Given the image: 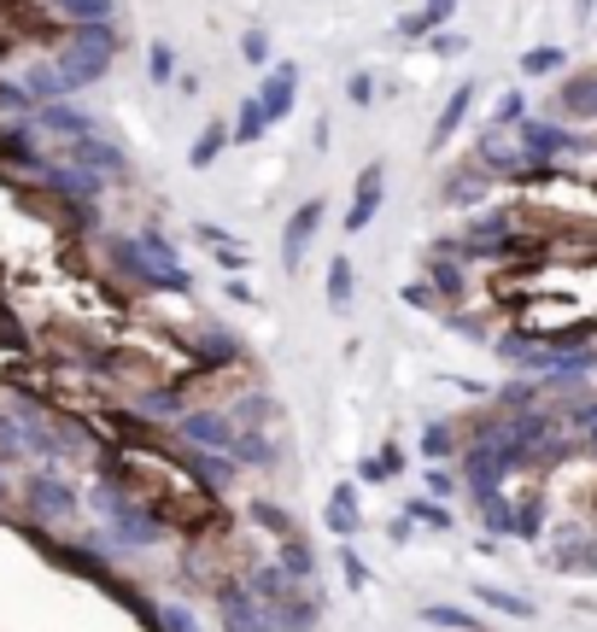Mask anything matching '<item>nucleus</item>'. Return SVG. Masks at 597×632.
I'll list each match as a JSON object with an SVG mask.
<instances>
[{"label":"nucleus","mask_w":597,"mask_h":632,"mask_svg":"<svg viewBox=\"0 0 597 632\" xmlns=\"http://www.w3.org/2000/svg\"><path fill=\"white\" fill-rule=\"evenodd\" d=\"M112 269L141 294H194V269L182 264V252L164 241L159 229H135V234H112L106 241Z\"/></svg>","instance_id":"1"},{"label":"nucleus","mask_w":597,"mask_h":632,"mask_svg":"<svg viewBox=\"0 0 597 632\" xmlns=\"http://www.w3.org/2000/svg\"><path fill=\"white\" fill-rule=\"evenodd\" d=\"M117 47H124L117 24H65V42L54 59L71 77V89H89V82H100L117 65Z\"/></svg>","instance_id":"2"},{"label":"nucleus","mask_w":597,"mask_h":632,"mask_svg":"<svg viewBox=\"0 0 597 632\" xmlns=\"http://www.w3.org/2000/svg\"><path fill=\"white\" fill-rule=\"evenodd\" d=\"M24 509H30V521H47V527H71L77 521V509H82V492L59 474V463H47V469H36L24 481Z\"/></svg>","instance_id":"3"},{"label":"nucleus","mask_w":597,"mask_h":632,"mask_svg":"<svg viewBox=\"0 0 597 632\" xmlns=\"http://www.w3.org/2000/svg\"><path fill=\"white\" fill-rule=\"evenodd\" d=\"M516 141L527 147V159L533 164H556V159H574V152H586V141L562 124V117H521L516 124Z\"/></svg>","instance_id":"4"},{"label":"nucleus","mask_w":597,"mask_h":632,"mask_svg":"<svg viewBox=\"0 0 597 632\" xmlns=\"http://www.w3.org/2000/svg\"><path fill=\"white\" fill-rule=\"evenodd\" d=\"M59 159L77 164V170H89V176H100V182H124V176H129V152L117 147V141H106V135H82V141H65Z\"/></svg>","instance_id":"5"},{"label":"nucleus","mask_w":597,"mask_h":632,"mask_svg":"<svg viewBox=\"0 0 597 632\" xmlns=\"http://www.w3.org/2000/svg\"><path fill=\"white\" fill-rule=\"evenodd\" d=\"M170 434L182 439V446H199V451H223L234 446V416L229 410H182L176 422H170Z\"/></svg>","instance_id":"6"},{"label":"nucleus","mask_w":597,"mask_h":632,"mask_svg":"<svg viewBox=\"0 0 597 632\" xmlns=\"http://www.w3.org/2000/svg\"><path fill=\"white\" fill-rule=\"evenodd\" d=\"M217 614H223V632H276L269 609L246 591V579H223L217 586Z\"/></svg>","instance_id":"7"},{"label":"nucleus","mask_w":597,"mask_h":632,"mask_svg":"<svg viewBox=\"0 0 597 632\" xmlns=\"http://www.w3.org/2000/svg\"><path fill=\"white\" fill-rule=\"evenodd\" d=\"M381 199H387V164L375 159L357 170V187H352V205H346V234H364L375 217H381Z\"/></svg>","instance_id":"8"},{"label":"nucleus","mask_w":597,"mask_h":632,"mask_svg":"<svg viewBox=\"0 0 597 632\" xmlns=\"http://www.w3.org/2000/svg\"><path fill=\"white\" fill-rule=\"evenodd\" d=\"M182 352H187V364H194V375H217V369H234V364H241V334L206 329V334L182 340Z\"/></svg>","instance_id":"9"},{"label":"nucleus","mask_w":597,"mask_h":632,"mask_svg":"<svg viewBox=\"0 0 597 632\" xmlns=\"http://www.w3.org/2000/svg\"><path fill=\"white\" fill-rule=\"evenodd\" d=\"M322 217H329V199H305L294 217L282 223V264L287 269H299L305 264V252H311V241H317V229H322Z\"/></svg>","instance_id":"10"},{"label":"nucleus","mask_w":597,"mask_h":632,"mask_svg":"<svg viewBox=\"0 0 597 632\" xmlns=\"http://www.w3.org/2000/svg\"><path fill=\"white\" fill-rule=\"evenodd\" d=\"M551 117H562V124H597V71H579L562 82L551 100Z\"/></svg>","instance_id":"11"},{"label":"nucleus","mask_w":597,"mask_h":632,"mask_svg":"<svg viewBox=\"0 0 597 632\" xmlns=\"http://www.w3.org/2000/svg\"><path fill=\"white\" fill-rule=\"evenodd\" d=\"M259 100H264V117H269V124L294 117V106H299V65H294V59L269 65V71H264V89H259Z\"/></svg>","instance_id":"12"},{"label":"nucleus","mask_w":597,"mask_h":632,"mask_svg":"<svg viewBox=\"0 0 597 632\" xmlns=\"http://www.w3.org/2000/svg\"><path fill=\"white\" fill-rule=\"evenodd\" d=\"M30 117H36V129L54 135V141H82V135H94L89 106H71V100H47V106H36Z\"/></svg>","instance_id":"13"},{"label":"nucleus","mask_w":597,"mask_h":632,"mask_svg":"<svg viewBox=\"0 0 597 632\" xmlns=\"http://www.w3.org/2000/svg\"><path fill=\"white\" fill-rule=\"evenodd\" d=\"M422 276H428V287H434L439 299H451V304H463V299H469L463 258H457V252H446V246H434L428 258H422Z\"/></svg>","instance_id":"14"},{"label":"nucleus","mask_w":597,"mask_h":632,"mask_svg":"<svg viewBox=\"0 0 597 632\" xmlns=\"http://www.w3.org/2000/svg\"><path fill=\"white\" fill-rule=\"evenodd\" d=\"M182 410H187V381H147L135 392V416L147 422H176Z\"/></svg>","instance_id":"15"},{"label":"nucleus","mask_w":597,"mask_h":632,"mask_svg":"<svg viewBox=\"0 0 597 632\" xmlns=\"http://www.w3.org/2000/svg\"><path fill=\"white\" fill-rule=\"evenodd\" d=\"M269 621H276V632H317L322 627V604L299 586V591H287L282 604L269 609Z\"/></svg>","instance_id":"16"},{"label":"nucleus","mask_w":597,"mask_h":632,"mask_svg":"<svg viewBox=\"0 0 597 632\" xmlns=\"http://www.w3.org/2000/svg\"><path fill=\"white\" fill-rule=\"evenodd\" d=\"M24 89H30V100H36V106H47V100H71L77 89H71V77L59 71V59L47 54V59H36L24 71Z\"/></svg>","instance_id":"17"},{"label":"nucleus","mask_w":597,"mask_h":632,"mask_svg":"<svg viewBox=\"0 0 597 632\" xmlns=\"http://www.w3.org/2000/svg\"><path fill=\"white\" fill-rule=\"evenodd\" d=\"M469 106H474V82H457L451 100H446V112H439V124H434V141H428L434 152H446V147H451V135L469 124Z\"/></svg>","instance_id":"18"},{"label":"nucleus","mask_w":597,"mask_h":632,"mask_svg":"<svg viewBox=\"0 0 597 632\" xmlns=\"http://www.w3.org/2000/svg\"><path fill=\"white\" fill-rule=\"evenodd\" d=\"M59 24H117V0H42Z\"/></svg>","instance_id":"19"},{"label":"nucleus","mask_w":597,"mask_h":632,"mask_svg":"<svg viewBox=\"0 0 597 632\" xmlns=\"http://www.w3.org/2000/svg\"><path fill=\"white\" fill-rule=\"evenodd\" d=\"M329 533H340V539H357V533H364V516H357V486H352V481H340V486L329 492Z\"/></svg>","instance_id":"20"},{"label":"nucleus","mask_w":597,"mask_h":632,"mask_svg":"<svg viewBox=\"0 0 597 632\" xmlns=\"http://www.w3.org/2000/svg\"><path fill=\"white\" fill-rule=\"evenodd\" d=\"M451 19H457V0H422V12L399 19V36H434V30H446Z\"/></svg>","instance_id":"21"},{"label":"nucleus","mask_w":597,"mask_h":632,"mask_svg":"<svg viewBox=\"0 0 597 632\" xmlns=\"http://www.w3.org/2000/svg\"><path fill=\"white\" fill-rule=\"evenodd\" d=\"M276 568L287 574V579H299V586H311V574H317V551L305 544L299 533H287L282 539V551H276Z\"/></svg>","instance_id":"22"},{"label":"nucleus","mask_w":597,"mask_h":632,"mask_svg":"<svg viewBox=\"0 0 597 632\" xmlns=\"http://www.w3.org/2000/svg\"><path fill=\"white\" fill-rule=\"evenodd\" d=\"M229 457H234V463H252V469H269V463H276V439L259 434V428H234Z\"/></svg>","instance_id":"23"},{"label":"nucleus","mask_w":597,"mask_h":632,"mask_svg":"<svg viewBox=\"0 0 597 632\" xmlns=\"http://www.w3.org/2000/svg\"><path fill=\"white\" fill-rule=\"evenodd\" d=\"M486 170L481 164H474V170H457V176L446 182V205H457V211H474V205H481L486 199Z\"/></svg>","instance_id":"24"},{"label":"nucleus","mask_w":597,"mask_h":632,"mask_svg":"<svg viewBox=\"0 0 597 632\" xmlns=\"http://www.w3.org/2000/svg\"><path fill=\"white\" fill-rule=\"evenodd\" d=\"M264 129H269L264 100H259V94H252V100H241V106H234V124H229V141L252 147V141H264Z\"/></svg>","instance_id":"25"},{"label":"nucleus","mask_w":597,"mask_h":632,"mask_svg":"<svg viewBox=\"0 0 597 632\" xmlns=\"http://www.w3.org/2000/svg\"><path fill=\"white\" fill-rule=\"evenodd\" d=\"M422 621L428 627H446V632H486V621L463 604H422Z\"/></svg>","instance_id":"26"},{"label":"nucleus","mask_w":597,"mask_h":632,"mask_svg":"<svg viewBox=\"0 0 597 632\" xmlns=\"http://www.w3.org/2000/svg\"><path fill=\"white\" fill-rule=\"evenodd\" d=\"M223 147H229V124H206L199 141L187 147V170H211L217 159H223Z\"/></svg>","instance_id":"27"},{"label":"nucleus","mask_w":597,"mask_h":632,"mask_svg":"<svg viewBox=\"0 0 597 632\" xmlns=\"http://www.w3.org/2000/svg\"><path fill=\"white\" fill-rule=\"evenodd\" d=\"M229 416H234V428H259V422L276 416V399H269V392H259V387H246L241 399H234Z\"/></svg>","instance_id":"28"},{"label":"nucleus","mask_w":597,"mask_h":632,"mask_svg":"<svg viewBox=\"0 0 597 632\" xmlns=\"http://www.w3.org/2000/svg\"><path fill=\"white\" fill-rule=\"evenodd\" d=\"M352 287H357L352 258H346V252H334V258H329V281H322V294H329L334 311H346V304H352Z\"/></svg>","instance_id":"29"},{"label":"nucleus","mask_w":597,"mask_h":632,"mask_svg":"<svg viewBox=\"0 0 597 632\" xmlns=\"http://www.w3.org/2000/svg\"><path fill=\"white\" fill-rule=\"evenodd\" d=\"M481 504V521L492 527L498 539H516V504L504 498V492H486V498H474Z\"/></svg>","instance_id":"30"},{"label":"nucleus","mask_w":597,"mask_h":632,"mask_svg":"<svg viewBox=\"0 0 597 632\" xmlns=\"http://www.w3.org/2000/svg\"><path fill=\"white\" fill-rule=\"evenodd\" d=\"M474 597H481L486 609H498V614H516V621H527V614H533V604H527L521 591H504V586H474Z\"/></svg>","instance_id":"31"},{"label":"nucleus","mask_w":597,"mask_h":632,"mask_svg":"<svg viewBox=\"0 0 597 632\" xmlns=\"http://www.w3.org/2000/svg\"><path fill=\"white\" fill-rule=\"evenodd\" d=\"M562 65H569V54L544 42V47H527V54H521V77H556Z\"/></svg>","instance_id":"32"},{"label":"nucleus","mask_w":597,"mask_h":632,"mask_svg":"<svg viewBox=\"0 0 597 632\" xmlns=\"http://www.w3.org/2000/svg\"><path fill=\"white\" fill-rule=\"evenodd\" d=\"M176 71H182V65H176V47H170V42H147V77L164 89V82H176Z\"/></svg>","instance_id":"33"},{"label":"nucleus","mask_w":597,"mask_h":632,"mask_svg":"<svg viewBox=\"0 0 597 632\" xmlns=\"http://www.w3.org/2000/svg\"><path fill=\"white\" fill-rule=\"evenodd\" d=\"M246 516L259 521L264 533H276V539H287V533H294V516H287V509H276L269 498H252V504H246Z\"/></svg>","instance_id":"34"},{"label":"nucleus","mask_w":597,"mask_h":632,"mask_svg":"<svg viewBox=\"0 0 597 632\" xmlns=\"http://www.w3.org/2000/svg\"><path fill=\"white\" fill-rule=\"evenodd\" d=\"M521 117H527V94H521V89L498 94V106H492V129H516Z\"/></svg>","instance_id":"35"},{"label":"nucleus","mask_w":597,"mask_h":632,"mask_svg":"<svg viewBox=\"0 0 597 632\" xmlns=\"http://www.w3.org/2000/svg\"><path fill=\"white\" fill-rule=\"evenodd\" d=\"M36 112V100H30L24 82H0V117H30Z\"/></svg>","instance_id":"36"},{"label":"nucleus","mask_w":597,"mask_h":632,"mask_svg":"<svg viewBox=\"0 0 597 632\" xmlns=\"http://www.w3.org/2000/svg\"><path fill=\"white\" fill-rule=\"evenodd\" d=\"M241 59L252 71H269V30H246L241 36Z\"/></svg>","instance_id":"37"},{"label":"nucleus","mask_w":597,"mask_h":632,"mask_svg":"<svg viewBox=\"0 0 597 632\" xmlns=\"http://www.w3.org/2000/svg\"><path fill=\"white\" fill-rule=\"evenodd\" d=\"M411 521H422V527H451V509L439 504V498H411V509H404Z\"/></svg>","instance_id":"38"},{"label":"nucleus","mask_w":597,"mask_h":632,"mask_svg":"<svg viewBox=\"0 0 597 632\" xmlns=\"http://www.w3.org/2000/svg\"><path fill=\"white\" fill-rule=\"evenodd\" d=\"M539 533H544V504L539 498L516 504V539H539Z\"/></svg>","instance_id":"39"},{"label":"nucleus","mask_w":597,"mask_h":632,"mask_svg":"<svg viewBox=\"0 0 597 632\" xmlns=\"http://www.w3.org/2000/svg\"><path fill=\"white\" fill-rule=\"evenodd\" d=\"M539 392H544V387H533V381H509V387L498 392V404H504V410H533Z\"/></svg>","instance_id":"40"},{"label":"nucleus","mask_w":597,"mask_h":632,"mask_svg":"<svg viewBox=\"0 0 597 632\" xmlns=\"http://www.w3.org/2000/svg\"><path fill=\"white\" fill-rule=\"evenodd\" d=\"M159 632H199V621L182 604H159Z\"/></svg>","instance_id":"41"},{"label":"nucleus","mask_w":597,"mask_h":632,"mask_svg":"<svg viewBox=\"0 0 597 632\" xmlns=\"http://www.w3.org/2000/svg\"><path fill=\"white\" fill-rule=\"evenodd\" d=\"M422 451H428V457H451V451H457V434L446 428V422H428V434H422Z\"/></svg>","instance_id":"42"},{"label":"nucleus","mask_w":597,"mask_h":632,"mask_svg":"<svg viewBox=\"0 0 597 632\" xmlns=\"http://www.w3.org/2000/svg\"><path fill=\"white\" fill-rule=\"evenodd\" d=\"M346 100H352V106H369V100H375V77L369 71H352L346 77Z\"/></svg>","instance_id":"43"},{"label":"nucleus","mask_w":597,"mask_h":632,"mask_svg":"<svg viewBox=\"0 0 597 632\" xmlns=\"http://www.w3.org/2000/svg\"><path fill=\"white\" fill-rule=\"evenodd\" d=\"M434 287H428V276H422V281H411V287H404V304H411V311H434Z\"/></svg>","instance_id":"44"},{"label":"nucleus","mask_w":597,"mask_h":632,"mask_svg":"<svg viewBox=\"0 0 597 632\" xmlns=\"http://www.w3.org/2000/svg\"><path fill=\"white\" fill-rule=\"evenodd\" d=\"M422 481H428V498H439V504H446L451 492H457V474H446V469H428Z\"/></svg>","instance_id":"45"},{"label":"nucleus","mask_w":597,"mask_h":632,"mask_svg":"<svg viewBox=\"0 0 597 632\" xmlns=\"http://www.w3.org/2000/svg\"><path fill=\"white\" fill-rule=\"evenodd\" d=\"M340 568H346V586H352V591H364V586H369V568H364V556H357V551L340 556Z\"/></svg>","instance_id":"46"},{"label":"nucleus","mask_w":597,"mask_h":632,"mask_svg":"<svg viewBox=\"0 0 597 632\" xmlns=\"http://www.w3.org/2000/svg\"><path fill=\"white\" fill-rule=\"evenodd\" d=\"M0 352H24V329L7 311H0Z\"/></svg>","instance_id":"47"},{"label":"nucleus","mask_w":597,"mask_h":632,"mask_svg":"<svg viewBox=\"0 0 597 632\" xmlns=\"http://www.w3.org/2000/svg\"><path fill=\"white\" fill-rule=\"evenodd\" d=\"M463 36H451V30H434V54H463Z\"/></svg>","instance_id":"48"},{"label":"nucleus","mask_w":597,"mask_h":632,"mask_svg":"<svg viewBox=\"0 0 597 632\" xmlns=\"http://www.w3.org/2000/svg\"><path fill=\"white\" fill-rule=\"evenodd\" d=\"M311 141H317L322 152H329V141H334V124H329V112H322V117H317V129H311Z\"/></svg>","instance_id":"49"},{"label":"nucleus","mask_w":597,"mask_h":632,"mask_svg":"<svg viewBox=\"0 0 597 632\" xmlns=\"http://www.w3.org/2000/svg\"><path fill=\"white\" fill-rule=\"evenodd\" d=\"M176 89H182V100H194L199 94V71H176Z\"/></svg>","instance_id":"50"},{"label":"nucleus","mask_w":597,"mask_h":632,"mask_svg":"<svg viewBox=\"0 0 597 632\" xmlns=\"http://www.w3.org/2000/svg\"><path fill=\"white\" fill-rule=\"evenodd\" d=\"M223 294H229V299H241V304H252V299H259V294H252V287H246V281H229V287H223Z\"/></svg>","instance_id":"51"},{"label":"nucleus","mask_w":597,"mask_h":632,"mask_svg":"<svg viewBox=\"0 0 597 632\" xmlns=\"http://www.w3.org/2000/svg\"><path fill=\"white\" fill-rule=\"evenodd\" d=\"M579 446H586V457H597V422L586 428V439H579Z\"/></svg>","instance_id":"52"},{"label":"nucleus","mask_w":597,"mask_h":632,"mask_svg":"<svg viewBox=\"0 0 597 632\" xmlns=\"http://www.w3.org/2000/svg\"><path fill=\"white\" fill-rule=\"evenodd\" d=\"M574 7H579V19H592V7H597V0H574Z\"/></svg>","instance_id":"53"}]
</instances>
